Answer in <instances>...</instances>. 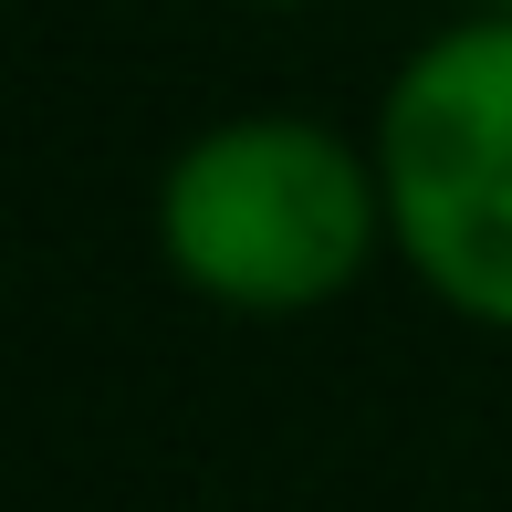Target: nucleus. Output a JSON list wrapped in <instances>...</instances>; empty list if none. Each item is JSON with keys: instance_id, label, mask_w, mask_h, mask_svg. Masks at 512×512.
<instances>
[{"instance_id": "nucleus-2", "label": "nucleus", "mask_w": 512, "mask_h": 512, "mask_svg": "<svg viewBox=\"0 0 512 512\" xmlns=\"http://www.w3.org/2000/svg\"><path fill=\"white\" fill-rule=\"evenodd\" d=\"M387 251L460 324L512 335V21L471 11L398 63L377 105Z\"/></svg>"}, {"instance_id": "nucleus-3", "label": "nucleus", "mask_w": 512, "mask_h": 512, "mask_svg": "<svg viewBox=\"0 0 512 512\" xmlns=\"http://www.w3.org/2000/svg\"><path fill=\"white\" fill-rule=\"evenodd\" d=\"M241 11H304V0H241Z\"/></svg>"}, {"instance_id": "nucleus-4", "label": "nucleus", "mask_w": 512, "mask_h": 512, "mask_svg": "<svg viewBox=\"0 0 512 512\" xmlns=\"http://www.w3.org/2000/svg\"><path fill=\"white\" fill-rule=\"evenodd\" d=\"M471 11H492V21H512V0H471Z\"/></svg>"}, {"instance_id": "nucleus-1", "label": "nucleus", "mask_w": 512, "mask_h": 512, "mask_svg": "<svg viewBox=\"0 0 512 512\" xmlns=\"http://www.w3.org/2000/svg\"><path fill=\"white\" fill-rule=\"evenodd\" d=\"M387 251L377 147L324 115H220L157 178V262L220 314H314Z\"/></svg>"}]
</instances>
